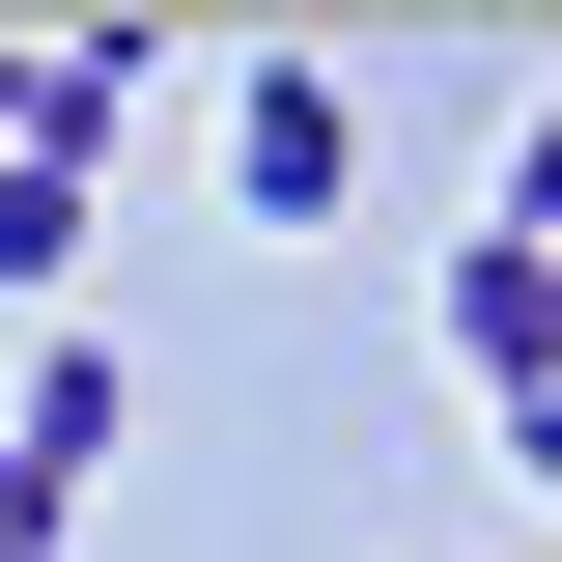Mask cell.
<instances>
[{"instance_id":"7","label":"cell","mask_w":562,"mask_h":562,"mask_svg":"<svg viewBox=\"0 0 562 562\" xmlns=\"http://www.w3.org/2000/svg\"><path fill=\"white\" fill-rule=\"evenodd\" d=\"M506 225H535V254H562V113H535V140H506Z\"/></svg>"},{"instance_id":"6","label":"cell","mask_w":562,"mask_h":562,"mask_svg":"<svg viewBox=\"0 0 562 562\" xmlns=\"http://www.w3.org/2000/svg\"><path fill=\"white\" fill-rule=\"evenodd\" d=\"M57 535H85V506H57V479H29V450H0V562H57Z\"/></svg>"},{"instance_id":"1","label":"cell","mask_w":562,"mask_h":562,"mask_svg":"<svg viewBox=\"0 0 562 562\" xmlns=\"http://www.w3.org/2000/svg\"><path fill=\"white\" fill-rule=\"evenodd\" d=\"M198 140H225V198H254V225H338V198H366V113H338L310 57H225Z\"/></svg>"},{"instance_id":"2","label":"cell","mask_w":562,"mask_h":562,"mask_svg":"<svg viewBox=\"0 0 562 562\" xmlns=\"http://www.w3.org/2000/svg\"><path fill=\"white\" fill-rule=\"evenodd\" d=\"M140 57H169V29H0V140H29V169H113V140H140Z\"/></svg>"},{"instance_id":"8","label":"cell","mask_w":562,"mask_h":562,"mask_svg":"<svg viewBox=\"0 0 562 562\" xmlns=\"http://www.w3.org/2000/svg\"><path fill=\"white\" fill-rule=\"evenodd\" d=\"M506 450H535V479H562V394H506Z\"/></svg>"},{"instance_id":"5","label":"cell","mask_w":562,"mask_h":562,"mask_svg":"<svg viewBox=\"0 0 562 562\" xmlns=\"http://www.w3.org/2000/svg\"><path fill=\"white\" fill-rule=\"evenodd\" d=\"M85 281V169H29V140H0V310H57Z\"/></svg>"},{"instance_id":"4","label":"cell","mask_w":562,"mask_h":562,"mask_svg":"<svg viewBox=\"0 0 562 562\" xmlns=\"http://www.w3.org/2000/svg\"><path fill=\"white\" fill-rule=\"evenodd\" d=\"M113 422H140V394H113V338H29V394H0V450H29V479H57V506L113 479Z\"/></svg>"},{"instance_id":"3","label":"cell","mask_w":562,"mask_h":562,"mask_svg":"<svg viewBox=\"0 0 562 562\" xmlns=\"http://www.w3.org/2000/svg\"><path fill=\"white\" fill-rule=\"evenodd\" d=\"M450 366H479V394H562V254H535V225L450 254Z\"/></svg>"}]
</instances>
